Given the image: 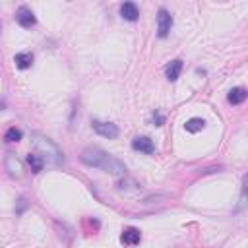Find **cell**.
Wrapping results in <instances>:
<instances>
[{
	"label": "cell",
	"mask_w": 248,
	"mask_h": 248,
	"mask_svg": "<svg viewBox=\"0 0 248 248\" xmlns=\"http://www.w3.org/2000/svg\"><path fill=\"white\" fill-rule=\"evenodd\" d=\"M246 97H248V91L244 87H232L229 91V95H227V99H229L231 105H240V103L246 101Z\"/></svg>",
	"instance_id": "11"
},
{
	"label": "cell",
	"mask_w": 248,
	"mask_h": 248,
	"mask_svg": "<svg viewBox=\"0 0 248 248\" xmlns=\"http://www.w3.org/2000/svg\"><path fill=\"white\" fill-rule=\"evenodd\" d=\"M184 128H186V132H190V134H196V132H202V130L205 128V120H203V118H198V116H194V118H190V120H186V124H184Z\"/></svg>",
	"instance_id": "13"
},
{
	"label": "cell",
	"mask_w": 248,
	"mask_h": 248,
	"mask_svg": "<svg viewBox=\"0 0 248 248\" xmlns=\"http://www.w3.org/2000/svg\"><path fill=\"white\" fill-rule=\"evenodd\" d=\"M132 147L136 151H140V153H145V155H153L155 153V143L147 136H136L132 140Z\"/></svg>",
	"instance_id": "6"
},
{
	"label": "cell",
	"mask_w": 248,
	"mask_h": 248,
	"mask_svg": "<svg viewBox=\"0 0 248 248\" xmlns=\"http://www.w3.org/2000/svg\"><path fill=\"white\" fill-rule=\"evenodd\" d=\"M120 16H122V19H126V21H138L140 10H138V6H136L134 2H124V4L120 6Z\"/></svg>",
	"instance_id": "9"
},
{
	"label": "cell",
	"mask_w": 248,
	"mask_h": 248,
	"mask_svg": "<svg viewBox=\"0 0 248 248\" xmlns=\"http://www.w3.org/2000/svg\"><path fill=\"white\" fill-rule=\"evenodd\" d=\"M182 66H184V64H182L180 58H174L172 62H169L167 68H165V76H167V79H169V81H176V79L180 78Z\"/></svg>",
	"instance_id": "10"
},
{
	"label": "cell",
	"mask_w": 248,
	"mask_h": 248,
	"mask_svg": "<svg viewBox=\"0 0 248 248\" xmlns=\"http://www.w3.org/2000/svg\"><path fill=\"white\" fill-rule=\"evenodd\" d=\"M23 138V134H21V130L19 128H16V126H12V128H8L6 130V134H4V140L8 141V143H14V141H19Z\"/></svg>",
	"instance_id": "15"
},
{
	"label": "cell",
	"mask_w": 248,
	"mask_h": 248,
	"mask_svg": "<svg viewBox=\"0 0 248 248\" xmlns=\"http://www.w3.org/2000/svg\"><path fill=\"white\" fill-rule=\"evenodd\" d=\"M79 161L87 167H95L101 169L112 176H126V167L122 161H118L116 157L108 155L105 149L97 147V145H89L79 153Z\"/></svg>",
	"instance_id": "1"
},
{
	"label": "cell",
	"mask_w": 248,
	"mask_h": 248,
	"mask_svg": "<svg viewBox=\"0 0 248 248\" xmlns=\"http://www.w3.org/2000/svg\"><path fill=\"white\" fill-rule=\"evenodd\" d=\"M27 165L31 167L33 172H41L43 167H45V159H43L39 153H29V155H27Z\"/></svg>",
	"instance_id": "14"
},
{
	"label": "cell",
	"mask_w": 248,
	"mask_h": 248,
	"mask_svg": "<svg viewBox=\"0 0 248 248\" xmlns=\"http://www.w3.org/2000/svg\"><path fill=\"white\" fill-rule=\"evenodd\" d=\"M91 128L99 134V136H103V138H107V140H114V138H118V126L116 124H112V122H103V120H91Z\"/></svg>",
	"instance_id": "4"
},
{
	"label": "cell",
	"mask_w": 248,
	"mask_h": 248,
	"mask_svg": "<svg viewBox=\"0 0 248 248\" xmlns=\"http://www.w3.org/2000/svg\"><path fill=\"white\" fill-rule=\"evenodd\" d=\"M170 29H172V16H170V12L167 8H159V12H157V35H159V39L169 37Z\"/></svg>",
	"instance_id": "3"
},
{
	"label": "cell",
	"mask_w": 248,
	"mask_h": 248,
	"mask_svg": "<svg viewBox=\"0 0 248 248\" xmlns=\"http://www.w3.org/2000/svg\"><path fill=\"white\" fill-rule=\"evenodd\" d=\"M14 62H16V66L19 70H27V68L33 66V54L31 52H17L14 56Z\"/></svg>",
	"instance_id": "12"
},
{
	"label": "cell",
	"mask_w": 248,
	"mask_h": 248,
	"mask_svg": "<svg viewBox=\"0 0 248 248\" xmlns=\"http://www.w3.org/2000/svg\"><path fill=\"white\" fill-rule=\"evenodd\" d=\"M153 122H155V126H163L165 124V116L161 112H153Z\"/></svg>",
	"instance_id": "16"
},
{
	"label": "cell",
	"mask_w": 248,
	"mask_h": 248,
	"mask_svg": "<svg viewBox=\"0 0 248 248\" xmlns=\"http://www.w3.org/2000/svg\"><path fill=\"white\" fill-rule=\"evenodd\" d=\"M16 21L21 25V27H33L35 23H37V17H35V14L31 12V8H27V6H21L17 12H16Z\"/></svg>",
	"instance_id": "7"
},
{
	"label": "cell",
	"mask_w": 248,
	"mask_h": 248,
	"mask_svg": "<svg viewBox=\"0 0 248 248\" xmlns=\"http://www.w3.org/2000/svg\"><path fill=\"white\" fill-rule=\"evenodd\" d=\"M4 169L8 170V174L12 176V178H21L23 176V163L16 157V153H6V157H4Z\"/></svg>",
	"instance_id": "5"
},
{
	"label": "cell",
	"mask_w": 248,
	"mask_h": 248,
	"mask_svg": "<svg viewBox=\"0 0 248 248\" xmlns=\"http://www.w3.org/2000/svg\"><path fill=\"white\" fill-rule=\"evenodd\" d=\"M120 240H122L124 246H136V244H140V240H141V232H140L138 229H134V227H128V229H124Z\"/></svg>",
	"instance_id": "8"
},
{
	"label": "cell",
	"mask_w": 248,
	"mask_h": 248,
	"mask_svg": "<svg viewBox=\"0 0 248 248\" xmlns=\"http://www.w3.org/2000/svg\"><path fill=\"white\" fill-rule=\"evenodd\" d=\"M31 143H33L35 151H37L46 163H50V165H62V163H64V153H62V149H60L50 138H46V136L35 132V134H31Z\"/></svg>",
	"instance_id": "2"
}]
</instances>
